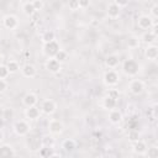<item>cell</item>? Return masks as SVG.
I'll return each instance as SVG.
<instances>
[{
  "label": "cell",
  "instance_id": "40",
  "mask_svg": "<svg viewBox=\"0 0 158 158\" xmlns=\"http://www.w3.org/2000/svg\"><path fill=\"white\" fill-rule=\"evenodd\" d=\"M4 126H5V118L1 116V117H0V128L2 130V127H4Z\"/></svg>",
  "mask_w": 158,
  "mask_h": 158
},
{
  "label": "cell",
  "instance_id": "26",
  "mask_svg": "<svg viewBox=\"0 0 158 158\" xmlns=\"http://www.w3.org/2000/svg\"><path fill=\"white\" fill-rule=\"evenodd\" d=\"M5 65H6V68H7V70H9L10 74H15V73H17L20 70V64H19L17 60L10 59Z\"/></svg>",
  "mask_w": 158,
  "mask_h": 158
},
{
  "label": "cell",
  "instance_id": "39",
  "mask_svg": "<svg viewBox=\"0 0 158 158\" xmlns=\"http://www.w3.org/2000/svg\"><path fill=\"white\" fill-rule=\"evenodd\" d=\"M115 4L121 9V7H123V6H127V5H128V1H120V0H115Z\"/></svg>",
  "mask_w": 158,
  "mask_h": 158
},
{
  "label": "cell",
  "instance_id": "41",
  "mask_svg": "<svg viewBox=\"0 0 158 158\" xmlns=\"http://www.w3.org/2000/svg\"><path fill=\"white\" fill-rule=\"evenodd\" d=\"M49 158H62V156H60L59 153H54V152H53V153H52V156H51Z\"/></svg>",
  "mask_w": 158,
  "mask_h": 158
},
{
  "label": "cell",
  "instance_id": "28",
  "mask_svg": "<svg viewBox=\"0 0 158 158\" xmlns=\"http://www.w3.org/2000/svg\"><path fill=\"white\" fill-rule=\"evenodd\" d=\"M147 158H158V147L157 146H149L144 153Z\"/></svg>",
  "mask_w": 158,
  "mask_h": 158
},
{
  "label": "cell",
  "instance_id": "5",
  "mask_svg": "<svg viewBox=\"0 0 158 158\" xmlns=\"http://www.w3.org/2000/svg\"><path fill=\"white\" fill-rule=\"evenodd\" d=\"M137 26L141 30H149L153 26H157V22L154 19H152L149 15H141L137 19Z\"/></svg>",
  "mask_w": 158,
  "mask_h": 158
},
{
  "label": "cell",
  "instance_id": "8",
  "mask_svg": "<svg viewBox=\"0 0 158 158\" xmlns=\"http://www.w3.org/2000/svg\"><path fill=\"white\" fill-rule=\"evenodd\" d=\"M128 90L132 95H141L144 91V83L141 79H132L128 84Z\"/></svg>",
  "mask_w": 158,
  "mask_h": 158
},
{
  "label": "cell",
  "instance_id": "14",
  "mask_svg": "<svg viewBox=\"0 0 158 158\" xmlns=\"http://www.w3.org/2000/svg\"><path fill=\"white\" fill-rule=\"evenodd\" d=\"M0 158H15V149L11 144H0Z\"/></svg>",
  "mask_w": 158,
  "mask_h": 158
},
{
  "label": "cell",
  "instance_id": "27",
  "mask_svg": "<svg viewBox=\"0 0 158 158\" xmlns=\"http://www.w3.org/2000/svg\"><path fill=\"white\" fill-rule=\"evenodd\" d=\"M139 44H141V41H139V38H138L137 36H131V37H128V40H127V47H128V48L136 49V48L139 47Z\"/></svg>",
  "mask_w": 158,
  "mask_h": 158
},
{
  "label": "cell",
  "instance_id": "7",
  "mask_svg": "<svg viewBox=\"0 0 158 158\" xmlns=\"http://www.w3.org/2000/svg\"><path fill=\"white\" fill-rule=\"evenodd\" d=\"M40 110H41L42 114H44V115H47V116L53 115V114L56 112V110H57V104H56V101L52 100V99H46V100L42 101Z\"/></svg>",
  "mask_w": 158,
  "mask_h": 158
},
{
  "label": "cell",
  "instance_id": "12",
  "mask_svg": "<svg viewBox=\"0 0 158 158\" xmlns=\"http://www.w3.org/2000/svg\"><path fill=\"white\" fill-rule=\"evenodd\" d=\"M60 67H62V64L57 59H54V58H48L47 62H46V64H44V68L49 73H53V74L58 73L60 70Z\"/></svg>",
  "mask_w": 158,
  "mask_h": 158
},
{
  "label": "cell",
  "instance_id": "36",
  "mask_svg": "<svg viewBox=\"0 0 158 158\" xmlns=\"http://www.w3.org/2000/svg\"><path fill=\"white\" fill-rule=\"evenodd\" d=\"M68 6H69V9H70L72 11L79 10V1H77V0H74V1H70V2L68 4Z\"/></svg>",
  "mask_w": 158,
  "mask_h": 158
},
{
  "label": "cell",
  "instance_id": "1",
  "mask_svg": "<svg viewBox=\"0 0 158 158\" xmlns=\"http://www.w3.org/2000/svg\"><path fill=\"white\" fill-rule=\"evenodd\" d=\"M139 69H141V65L136 59L128 58L122 63V72L127 77H136L139 73Z\"/></svg>",
  "mask_w": 158,
  "mask_h": 158
},
{
  "label": "cell",
  "instance_id": "37",
  "mask_svg": "<svg viewBox=\"0 0 158 158\" xmlns=\"http://www.w3.org/2000/svg\"><path fill=\"white\" fill-rule=\"evenodd\" d=\"M90 6V1H88V0H79V9H86V7H89Z\"/></svg>",
  "mask_w": 158,
  "mask_h": 158
},
{
  "label": "cell",
  "instance_id": "22",
  "mask_svg": "<svg viewBox=\"0 0 158 158\" xmlns=\"http://www.w3.org/2000/svg\"><path fill=\"white\" fill-rule=\"evenodd\" d=\"M62 148L64 152L67 153H72L75 148H77V142L73 139V138H67L62 142Z\"/></svg>",
  "mask_w": 158,
  "mask_h": 158
},
{
  "label": "cell",
  "instance_id": "16",
  "mask_svg": "<svg viewBox=\"0 0 158 158\" xmlns=\"http://www.w3.org/2000/svg\"><path fill=\"white\" fill-rule=\"evenodd\" d=\"M38 102V96L35 93H27L23 98H22V104L25 107H31V106H36Z\"/></svg>",
  "mask_w": 158,
  "mask_h": 158
},
{
  "label": "cell",
  "instance_id": "13",
  "mask_svg": "<svg viewBox=\"0 0 158 158\" xmlns=\"http://www.w3.org/2000/svg\"><path fill=\"white\" fill-rule=\"evenodd\" d=\"M147 148H148V146L143 139H137L136 142L132 143V151H133V153H136L138 156H143L146 153Z\"/></svg>",
  "mask_w": 158,
  "mask_h": 158
},
{
  "label": "cell",
  "instance_id": "34",
  "mask_svg": "<svg viewBox=\"0 0 158 158\" xmlns=\"http://www.w3.org/2000/svg\"><path fill=\"white\" fill-rule=\"evenodd\" d=\"M152 19H157L158 17V2H154L153 6L151 7V15H149Z\"/></svg>",
  "mask_w": 158,
  "mask_h": 158
},
{
  "label": "cell",
  "instance_id": "11",
  "mask_svg": "<svg viewBox=\"0 0 158 158\" xmlns=\"http://www.w3.org/2000/svg\"><path fill=\"white\" fill-rule=\"evenodd\" d=\"M106 15L110 19H117L121 15V9L115 4V1H111L106 6Z\"/></svg>",
  "mask_w": 158,
  "mask_h": 158
},
{
  "label": "cell",
  "instance_id": "31",
  "mask_svg": "<svg viewBox=\"0 0 158 158\" xmlns=\"http://www.w3.org/2000/svg\"><path fill=\"white\" fill-rule=\"evenodd\" d=\"M137 139H139V133H138V131H135V130L130 131V132H128V141L133 143V142H136Z\"/></svg>",
  "mask_w": 158,
  "mask_h": 158
},
{
  "label": "cell",
  "instance_id": "29",
  "mask_svg": "<svg viewBox=\"0 0 158 158\" xmlns=\"http://www.w3.org/2000/svg\"><path fill=\"white\" fill-rule=\"evenodd\" d=\"M54 59H57V60L62 64V63H64V62L68 59V53H67L65 51H63V49H59V52L54 56Z\"/></svg>",
  "mask_w": 158,
  "mask_h": 158
},
{
  "label": "cell",
  "instance_id": "24",
  "mask_svg": "<svg viewBox=\"0 0 158 158\" xmlns=\"http://www.w3.org/2000/svg\"><path fill=\"white\" fill-rule=\"evenodd\" d=\"M41 41L43 42V44L44 43H48V42H52V41H56V33H54V31H52V30L44 31L42 33V36H41Z\"/></svg>",
  "mask_w": 158,
  "mask_h": 158
},
{
  "label": "cell",
  "instance_id": "21",
  "mask_svg": "<svg viewBox=\"0 0 158 158\" xmlns=\"http://www.w3.org/2000/svg\"><path fill=\"white\" fill-rule=\"evenodd\" d=\"M101 105H102V107H104V109H106V110L111 111V110L116 109L117 100H115V99H112V98H110V96L105 95V96L102 98V102H101Z\"/></svg>",
  "mask_w": 158,
  "mask_h": 158
},
{
  "label": "cell",
  "instance_id": "42",
  "mask_svg": "<svg viewBox=\"0 0 158 158\" xmlns=\"http://www.w3.org/2000/svg\"><path fill=\"white\" fill-rule=\"evenodd\" d=\"M4 137H5V136H4V132H2V130L0 128V142H2V139H4Z\"/></svg>",
  "mask_w": 158,
  "mask_h": 158
},
{
  "label": "cell",
  "instance_id": "23",
  "mask_svg": "<svg viewBox=\"0 0 158 158\" xmlns=\"http://www.w3.org/2000/svg\"><path fill=\"white\" fill-rule=\"evenodd\" d=\"M21 10H22V12L26 16H32L36 12V10H35V7L32 5V1H25V2H22Z\"/></svg>",
  "mask_w": 158,
  "mask_h": 158
},
{
  "label": "cell",
  "instance_id": "15",
  "mask_svg": "<svg viewBox=\"0 0 158 158\" xmlns=\"http://www.w3.org/2000/svg\"><path fill=\"white\" fill-rule=\"evenodd\" d=\"M120 56L116 54V53H112V54H109L106 58H105V65L109 68V69H115L116 67H118L120 64Z\"/></svg>",
  "mask_w": 158,
  "mask_h": 158
},
{
  "label": "cell",
  "instance_id": "35",
  "mask_svg": "<svg viewBox=\"0 0 158 158\" xmlns=\"http://www.w3.org/2000/svg\"><path fill=\"white\" fill-rule=\"evenodd\" d=\"M106 95L110 96V98H112V99H115V100H117L118 96H120V93H118L117 89H109V91L106 93Z\"/></svg>",
  "mask_w": 158,
  "mask_h": 158
},
{
  "label": "cell",
  "instance_id": "19",
  "mask_svg": "<svg viewBox=\"0 0 158 158\" xmlns=\"http://www.w3.org/2000/svg\"><path fill=\"white\" fill-rule=\"evenodd\" d=\"M144 56L148 60H152L154 62L157 58H158V47L156 44H151V46H147V48L144 49Z\"/></svg>",
  "mask_w": 158,
  "mask_h": 158
},
{
  "label": "cell",
  "instance_id": "32",
  "mask_svg": "<svg viewBox=\"0 0 158 158\" xmlns=\"http://www.w3.org/2000/svg\"><path fill=\"white\" fill-rule=\"evenodd\" d=\"M9 75H10V73H9L7 68H6V65L1 64L0 65V79H6Z\"/></svg>",
  "mask_w": 158,
  "mask_h": 158
},
{
  "label": "cell",
  "instance_id": "20",
  "mask_svg": "<svg viewBox=\"0 0 158 158\" xmlns=\"http://www.w3.org/2000/svg\"><path fill=\"white\" fill-rule=\"evenodd\" d=\"M156 40H157V35H156L154 32H152V31H146V32L142 35V37L139 38V41H142V42L146 43L147 46L153 44V43L156 42Z\"/></svg>",
  "mask_w": 158,
  "mask_h": 158
},
{
  "label": "cell",
  "instance_id": "9",
  "mask_svg": "<svg viewBox=\"0 0 158 158\" xmlns=\"http://www.w3.org/2000/svg\"><path fill=\"white\" fill-rule=\"evenodd\" d=\"M2 26L7 30H15L19 27V19L12 14L5 15L2 17Z\"/></svg>",
  "mask_w": 158,
  "mask_h": 158
},
{
  "label": "cell",
  "instance_id": "18",
  "mask_svg": "<svg viewBox=\"0 0 158 158\" xmlns=\"http://www.w3.org/2000/svg\"><path fill=\"white\" fill-rule=\"evenodd\" d=\"M122 112L118 110V109H114L111 111H109V121L112 123V125H118L122 122Z\"/></svg>",
  "mask_w": 158,
  "mask_h": 158
},
{
  "label": "cell",
  "instance_id": "17",
  "mask_svg": "<svg viewBox=\"0 0 158 158\" xmlns=\"http://www.w3.org/2000/svg\"><path fill=\"white\" fill-rule=\"evenodd\" d=\"M25 116H26V118L30 120V121L37 120V118H40V116H41V110H40V107H37V106L26 107V109H25Z\"/></svg>",
  "mask_w": 158,
  "mask_h": 158
},
{
  "label": "cell",
  "instance_id": "3",
  "mask_svg": "<svg viewBox=\"0 0 158 158\" xmlns=\"http://www.w3.org/2000/svg\"><path fill=\"white\" fill-rule=\"evenodd\" d=\"M12 130H14V132H15L17 136L23 137V136H26V135L30 133L31 126H30V123H28L27 120H17V121L14 122Z\"/></svg>",
  "mask_w": 158,
  "mask_h": 158
},
{
  "label": "cell",
  "instance_id": "4",
  "mask_svg": "<svg viewBox=\"0 0 158 158\" xmlns=\"http://www.w3.org/2000/svg\"><path fill=\"white\" fill-rule=\"evenodd\" d=\"M59 49H60V46L57 41L44 43L43 47H42V52L47 58H54V56L59 52Z\"/></svg>",
  "mask_w": 158,
  "mask_h": 158
},
{
  "label": "cell",
  "instance_id": "38",
  "mask_svg": "<svg viewBox=\"0 0 158 158\" xmlns=\"http://www.w3.org/2000/svg\"><path fill=\"white\" fill-rule=\"evenodd\" d=\"M7 89V81L5 79H0V94Z\"/></svg>",
  "mask_w": 158,
  "mask_h": 158
},
{
  "label": "cell",
  "instance_id": "33",
  "mask_svg": "<svg viewBox=\"0 0 158 158\" xmlns=\"http://www.w3.org/2000/svg\"><path fill=\"white\" fill-rule=\"evenodd\" d=\"M32 5H33L36 11H40V10H42L44 7V1H42V0H33Z\"/></svg>",
  "mask_w": 158,
  "mask_h": 158
},
{
  "label": "cell",
  "instance_id": "25",
  "mask_svg": "<svg viewBox=\"0 0 158 158\" xmlns=\"http://www.w3.org/2000/svg\"><path fill=\"white\" fill-rule=\"evenodd\" d=\"M56 143V139L52 135H44L42 138H41V146L42 147H49L52 148Z\"/></svg>",
  "mask_w": 158,
  "mask_h": 158
},
{
  "label": "cell",
  "instance_id": "43",
  "mask_svg": "<svg viewBox=\"0 0 158 158\" xmlns=\"http://www.w3.org/2000/svg\"><path fill=\"white\" fill-rule=\"evenodd\" d=\"M1 62H2V54L0 53V65H1Z\"/></svg>",
  "mask_w": 158,
  "mask_h": 158
},
{
  "label": "cell",
  "instance_id": "6",
  "mask_svg": "<svg viewBox=\"0 0 158 158\" xmlns=\"http://www.w3.org/2000/svg\"><path fill=\"white\" fill-rule=\"evenodd\" d=\"M48 131H49V135H52V136L62 135L64 131V125L62 121H59L57 118H52L48 122Z\"/></svg>",
  "mask_w": 158,
  "mask_h": 158
},
{
  "label": "cell",
  "instance_id": "10",
  "mask_svg": "<svg viewBox=\"0 0 158 158\" xmlns=\"http://www.w3.org/2000/svg\"><path fill=\"white\" fill-rule=\"evenodd\" d=\"M20 70H21L22 77L28 78V79L35 78L36 74H37V69H36V67H35L33 64H31V63H26V64H23V65L20 68Z\"/></svg>",
  "mask_w": 158,
  "mask_h": 158
},
{
  "label": "cell",
  "instance_id": "2",
  "mask_svg": "<svg viewBox=\"0 0 158 158\" xmlns=\"http://www.w3.org/2000/svg\"><path fill=\"white\" fill-rule=\"evenodd\" d=\"M102 81L106 86L109 88H112V86H116L120 81V74L115 70V69H109L104 73L102 75Z\"/></svg>",
  "mask_w": 158,
  "mask_h": 158
},
{
  "label": "cell",
  "instance_id": "30",
  "mask_svg": "<svg viewBox=\"0 0 158 158\" xmlns=\"http://www.w3.org/2000/svg\"><path fill=\"white\" fill-rule=\"evenodd\" d=\"M52 148H49V147H40V156H41V158H49L51 156H52Z\"/></svg>",
  "mask_w": 158,
  "mask_h": 158
}]
</instances>
